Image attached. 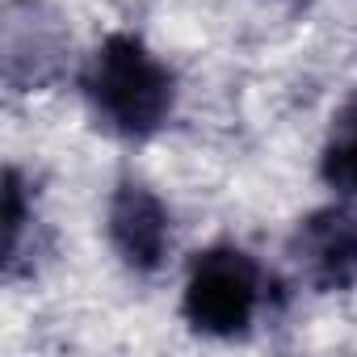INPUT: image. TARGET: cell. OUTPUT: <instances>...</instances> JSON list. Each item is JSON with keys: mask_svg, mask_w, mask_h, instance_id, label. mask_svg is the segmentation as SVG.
<instances>
[{"mask_svg": "<svg viewBox=\"0 0 357 357\" xmlns=\"http://www.w3.org/2000/svg\"><path fill=\"white\" fill-rule=\"evenodd\" d=\"M38 257H43V219L34 206V190L26 181V172L17 164L5 168V282H22L38 273Z\"/></svg>", "mask_w": 357, "mask_h": 357, "instance_id": "cell-6", "label": "cell"}, {"mask_svg": "<svg viewBox=\"0 0 357 357\" xmlns=\"http://www.w3.org/2000/svg\"><path fill=\"white\" fill-rule=\"evenodd\" d=\"M269 303L265 265L240 244H211L190 261L181 286V315L198 336L240 340Z\"/></svg>", "mask_w": 357, "mask_h": 357, "instance_id": "cell-2", "label": "cell"}, {"mask_svg": "<svg viewBox=\"0 0 357 357\" xmlns=\"http://www.w3.org/2000/svg\"><path fill=\"white\" fill-rule=\"evenodd\" d=\"M80 97L105 135L147 143L176 114V72L139 34L114 30L84 59Z\"/></svg>", "mask_w": 357, "mask_h": 357, "instance_id": "cell-1", "label": "cell"}, {"mask_svg": "<svg viewBox=\"0 0 357 357\" xmlns=\"http://www.w3.org/2000/svg\"><path fill=\"white\" fill-rule=\"evenodd\" d=\"M105 240L126 273L151 278L172 252V211L151 185L122 176L105 202Z\"/></svg>", "mask_w": 357, "mask_h": 357, "instance_id": "cell-5", "label": "cell"}, {"mask_svg": "<svg viewBox=\"0 0 357 357\" xmlns=\"http://www.w3.org/2000/svg\"><path fill=\"white\" fill-rule=\"evenodd\" d=\"M286 257L315 294L357 290V202H328L303 215L286 240Z\"/></svg>", "mask_w": 357, "mask_h": 357, "instance_id": "cell-4", "label": "cell"}, {"mask_svg": "<svg viewBox=\"0 0 357 357\" xmlns=\"http://www.w3.org/2000/svg\"><path fill=\"white\" fill-rule=\"evenodd\" d=\"M72 34L47 0H5L0 13V76L9 93L51 89L68 72Z\"/></svg>", "mask_w": 357, "mask_h": 357, "instance_id": "cell-3", "label": "cell"}, {"mask_svg": "<svg viewBox=\"0 0 357 357\" xmlns=\"http://www.w3.org/2000/svg\"><path fill=\"white\" fill-rule=\"evenodd\" d=\"M294 5H298V0H294Z\"/></svg>", "mask_w": 357, "mask_h": 357, "instance_id": "cell-8", "label": "cell"}, {"mask_svg": "<svg viewBox=\"0 0 357 357\" xmlns=\"http://www.w3.org/2000/svg\"><path fill=\"white\" fill-rule=\"evenodd\" d=\"M319 181L336 198L357 202V93H349L328 122L319 147Z\"/></svg>", "mask_w": 357, "mask_h": 357, "instance_id": "cell-7", "label": "cell"}]
</instances>
